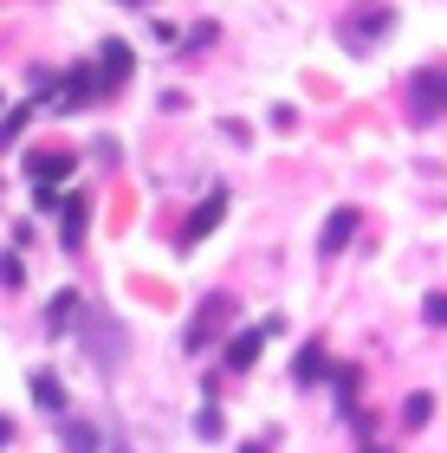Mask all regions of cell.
Masks as SVG:
<instances>
[{"mask_svg":"<svg viewBox=\"0 0 447 453\" xmlns=\"http://www.w3.org/2000/svg\"><path fill=\"white\" fill-rule=\"evenodd\" d=\"M227 318H234V298H201V311H195V324H189V349H208V337L214 331H227Z\"/></svg>","mask_w":447,"mask_h":453,"instance_id":"7a4b0ae2","label":"cell"},{"mask_svg":"<svg viewBox=\"0 0 447 453\" xmlns=\"http://www.w3.org/2000/svg\"><path fill=\"white\" fill-rule=\"evenodd\" d=\"M370 453H389V447H370Z\"/></svg>","mask_w":447,"mask_h":453,"instance_id":"ffe728a7","label":"cell"},{"mask_svg":"<svg viewBox=\"0 0 447 453\" xmlns=\"http://www.w3.org/2000/svg\"><path fill=\"white\" fill-rule=\"evenodd\" d=\"M85 220H91V201H85V195H72V201H66V246L85 240Z\"/></svg>","mask_w":447,"mask_h":453,"instance_id":"30bf717a","label":"cell"},{"mask_svg":"<svg viewBox=\"0 0 447 453\" xmlns=\"http://www.w3.org/2000/svg\"><path fill=\"white\" fill-rule=\"evenodd\" d=\"M91 85H104V91L130 85V46H124V39H111V46L97 52V78H91Z\"/></svg>","mask_w":447,"mask_h":453,"instance_id":"277c9868","label":"cell"},{"mask_svg":"<svg viewBox=\"0 0 447 453\" xmlns=\"http://www.w3.org/2000/svg\"><path fill=\"white\" fill-rule=\"evenodd\" d=\"M324 376H331L324 349H318V343H304V349H298V363H292V382H298V388H312V382H324Z\"/></svg>","mask_w":447,"mask_h":453,"instance_id":"9c48e42d","label":"cell"},{"mask_svg":"<svg viewBox=\"0 0 447 453\" xmlns=\"http://www.w3.org/2000/svg\"><path fill=\"white\" fill-rule=\"evenodd\" d=\"M27 169H33L39 188H52V181H66V175L78 169V156H66V150H39V156L27 162Z\"/></svg>","mask_w":447,"mask_h":453,"instance_id":"8992f818","label":"cell"},{"mask_svg":"<svg viewBox=\"0 0 447 453\" xmlns=\"http://www.w3.org/2000/svg\"><path fill=\"white\" fill-rule=\"evenodd\" d=\"M396 27V13L389 7H376V0H363V13H351L343 19V46H363V39H382Z\"/></svg>","mask_w":447,"mask_h":453,"instance_id":"3957f363","label":"cell"},{"mask_svg":"<svg viewBox=\"0 0 447 453\" xmlns=\"http://www.w3.org/2000/svg\"><path fill=\"white\" fill-rule=\"evenodd\" d=\"M0 447H7V421H0Z\"/></svg>","mask_w":447,"mask_h":453,"instance_id":"d6986e66","label":"cell"},{"mask_svg":"<svg viewBox=\"0 0 447 453\" xmlns=\"http://www.w3.org/2000/svg\"><path fill=\"white\" fill-rule=\"evenodd\" d=\"M58 427H66V453H97L91 421H58Z\"/></svg>","mask_w":447,"mask_h":453,"instance_id":"4fadbf2b","label":"cell"},{"mask_svg":"<svg viewBox=\"0 0 447 453\" xmlns=\"http://www.w3.org/2000/svg\"><path fill=\"white\" fill-rule=\"evenodd\" d=\"M409 104H415V123H435V117H447V65H428V72H415V85H409Z\"/></svg>","mask_w":447,"mask_h":453,"instance_id":"6da1fadb","label":"cell"},{"mask_svg":"<svg viewBox=\"0 0 447 453\" xmlns=\"http://www.w3.org/2000/svg\"><path fill=\"white\" fill-rule=\"evenodd\" d=\"M130 7H143V0H130Z\"/></svg>","mask_w":447,"mask_h":453,"instance_id":"44dd1931","label":"cell"},{"mask_svg":"<svg viewBox=\"0 0 447 453\" xmlns=\"http://www.w3.org/2000/svg\"><path fill=\"white\" fill-rule=\"evenodd\" d=\"M351 234H357V208H337L331 220H324V234H318V253H324V259L343 253V246H351Z\"/></svg>","mask_w":447,"mask_h":453,"instance_id":"52a82bcc","label":"cell"},{"mask_svg":"<svg viewBox=\"0 0 447 453\" xmlns=\"http://www.w3.org/2000/svg\"><path fill=\"white\" fill-rule=\"evenodd\" d=\"M195 434H201V441H220V434H227V421H220V408H201Z\"/></svg>","mask_w":447,"mask_h":453,"instance_id":"9a60e30c","label":"cell"},{"mask_svg":"<svg viewBox=\"0 0 447 453\" xmlns=\"http://www.w3.org/2000/svg\"><path fill=\"white\" fill-rule=\"evenodd\" d=\"M266 337H273V324H253V331H240V337L227 343V369H253L259 349H266Z\"/></svg>","mask_w":447,"mask_h":453,"instance_id":"5b68a950","label":"cell"},{"mask_svg":"<svg viewBox=\"0 0 447 453\" xmlns=\"http://www.w3.org/2000/svg\"><path fill=\"white\" fill-rule=\"evenodd\" d=\"M421 318H428L435 331H447V292H428V304H421Z\"/></svg>","mask_w":447,"mask_h":453,"instance_id":"2e32d148","label":"cell"},{"mask_svg":"<svg viewBox=\"0 0 447 453\" xmlns=\"http://www.w3.org/2000/svg\"><path fill=\"white\" fill-rule=\"evenodd\" d=\"M19 130H27V111H13V117H7V123H0V150H7V142H13V136H19Z\"/></svg>","mask_w":447,"mask_h":453,"instance_id":"e0dca14e","label":"cell"},{"mask_svg":"<svg viewBox=\"0 0 447 453\" xmlns=\"http://www.w3.org/2000/svg\"><path fill=\"white\" fill-rule=\"evenodd\" d=\"M220 214H227V195L214 188V195H208V201H201V208L189 214V226H181V246H195L201 234H208V226H220Z\"/></svg>","mask_w":447,"mask_h":453,"instance_id":"ba28073f","label":"cell"},{"mask_svg":"<svg viewBox=\"0 0 447 453\" xmlns=\"http://www.w3.org/2000/svg\"><path fill=\"white\" fill-rule=\"evenodd\" d=\"M72 318H78V292H58L46 304V324H52V331H72Z\"/></svg>","mask_w":447,"mask_h":453,"instance_id":"7c38bea8","label":"cell"},{"mask_svg":"<svg viewBox=\"0 0 447 453\" xmlns=\"http://www.w3.org/2000/svg\"><path fill=\"white\" fill-rule=\"evenodd\" d=\"M19 279H27V265H19V259L7 253V259H0V285H19Z\"/></svg>","mask_w":447,"mask_h":453,"instance_id":"ac0fdd59","label":"cell"},{"mask_svg":"<svg viewBox=\"0 0 447 453\" xmlns=\"http://www.w3.org/2000/svg\"><path fill=\"white\" fill-rule=\"evenodd\" d=\"M402 421H409V427H428V421H435V395H409V402H402Z\"/></svg>","mask_w":447,"mask_h":453,"instance_id":"5bb4252c","label":"cell"},{"mask_svg":"<svg viewBox=\"0 0 447 453\" xmlns=\"http://www.w3.org/2000/svg\"><path fill=\"white\" fill-rule=\"evenodd\" d=\"M33 402L46 408V415H58V408H66V388H58V382L46 376V369H39V376H33Z\"/></svg>","mask_w":447,"mask_h":453,"instance_id":"8fae6325","label":"cell"}]
</instances>
